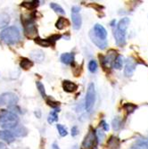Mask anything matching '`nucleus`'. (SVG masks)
Instances as JSON below:
<instances>
[{"mask_svg": "<svg viewBox=\"0 0 148 149\" xmlns=\"http://www.w3.org/2000/svg\"><path fill=\"white\" fill-rule=\"evenodd\" d=\"M0 149H6V146L4 143L0 142Z\"/></svg>", "mask_w": 148, "mask_h": 149, "instance_id": "4c0bfd02", "label": "nucleus"}, {"mask_svg": "<svg viewBox=\"0 0 148 149\" xmlns=\"http://www.w3.org/2000/svg\"><path fill=\"white\" fill-rule=\"evenodd\" d=\"M17 102H18V97L13 93L7 92L2 94L0 96V104H6L11 107L13 105H16Z\"/></svg>", "mask_w": 148, "mask_h": 149, "instance_id": "423d86ee", "label": "nucleus"}, {"mask_svg": "<svg viewBox=\"0 0 148 149\" xmlns=\"http://www.w3.org/2000/svg\"><path fill=\"white\" fill-rule=\"evenodd\" d=\"M113 36H114L117 46L124 47L126 45V34L120 32L117 30H114L113 31Z\"/></svg>", "mask_w": 148, "mask_h": 149, "instance_id": "9b49d317", "label": "nucleus"}, {"mask_svg": "<svg viewBox=\"0 0 148 149\" xmlns=\"http://www.w3.org/2000/svg\"><path fill=\"white\" fill-rule=\"evenodd\" d=\"M95 102H96L95 85H94V83H89L88 89H87L86 97H85V108L88 112H90L93 109Z\"/></svg>", "mask_w": 148, "mask_h": 149, "instance_id": "20e7f679", "label": "nucleus"}, {"mask_svg": "<svg viewBox=\"0 0 148 149\" xmlns=\"http://www.w3.org/2000/svg\"><path fill=\"white\" fill-rule=\"evenodd\" d=\"M122 64H123V58L122 56H120L118 55L113 63V68L117 69V70H120L122 68Z\"/></svg>", "mask_w": 148, "mask_h": 149, "instance_id": "b1692460", "label": "nucleus"}, {"mask_svg": "<svg viewBox=\"0 0 148 149\" xmlns=\"http://www.w3.org/2000/svg\"><path fill=\"white\" fill-rule=\"evenodd\" d=\"M93 32L95 34L98 38L100 39H103V40H106V38H107V31L106 30L104 29V27L102 26L101 24H96L94 26L93 28Z\"/></svg>", "mask_w": 148, "mask_h": 149, "instance_id": "1a4fd4ad", "label": "nucleus"}, {"mask_svg": "<svg viewBox=\"0 0 148 149\" xmlns=\"http://www.w3.org/2000/svg\"><path fill=\"white\" fill-rule=\"evenodd\" d=\"M62 63L65 64H72L74 62V54L73 53H64L61 56Z\"/></svg>", "mask_w": 148, "mask_h": 149, "instance_id": "f3484780", "label": "nucleus"}, {"mask_svg": "<svg viewBox=\"0 0 148 149\" xmlns=\"http://www.w3.org/2000/svg\"><path fill=\"white\" fill-rule=\"evenodd\" d=\"M89 37H90V38L92 40V42L95 44L98 48H100V49L106 48V47H107V41H106V40H103V39L98 38L95 34H94L93 31H90Z\"/></svg>", "mask_w": 148, "mask_h": 149, "instance_id": "9d476101", "label": "nucleus"}, {"mask_svg": "<svg viewBox=\"0 0 148 149\" xmlns=\"http://www.w3.org/2000/svg\"><path fill=\"white\" fill-rule=\"evenodd\" d=\"M120 125H122V120H120V117H116L113 120V127L114 130H119Z\"/></svg>", "mask_w": 148, "mask_h": 149, "instance_id": "72a5a7b5", "label": "nucleus"}, {"mask_svg": "<svg viewBox=\"0 0 148 149\" xmlns=\"http://www.w3.org/2000/svg\"><path fill=\"white\" fill-rule=\"evenodd\" d=\"M57 110L56 111H53L49 113L48 115V118H47V121L49 124H52L53 123H55V121H57L58 120V115H57Z\"/></svg>", "mask_w": 148, "mask_h": 149, "instance_id": "bb28decb", "label": "nucleus"}, {"mask_svg": "<svg viewBox=\"0 0 148 149\" xmlns=\"http://www.w3.org/2000/svg\"><path fill=\"white\" fill-rule=\"evenodd\" d=\"M89 6H91V7H93V8H95L96 10H100V9H103V6H99V5H97V4H96V3H94V4H91V5H89Z\"/></svg>", "mask_w": 148, "mask_h": 149, "instance_id": "e433bc0d", "label": "nucleus"}, {"mask_svg": "<svg viewBox=\"0 0 148 149\" xmlns=\"http://www.w3.org/2000/svg\"><path fill=\"white\" fill-rule=\"evenodd\" d=\"M13 137H25L28 130L24 126H16L15 128L13 129V131H11Z\"/></svg>", "mask_w": 148, "mask_h": 149, "instance_id": "dca6fc26", "label": "nucleus"}, {"mask_svg": "<svg viewBox=\"0 0 148 149\" xmlns=\"http://www.w3.org/2000/svg\"><path fill=\"white\" fill-rule=\"evenodd\" d=\"M129 23H130L129 18L124 17V18H122V20H120V21L119 22V23H118V25H117L116 30H117L118 31H120V32L126 34V31H127V30H128V27H129Z\"/></svg>", "mask_w": 148, "mask_h": 149, "instance_id": "f8f14e48", "label": "nucleus"}, {"mask_svg": "<svg viewBox=\"0 0 148 149\" xmlns=\"http://www.w3.org/2000/svg\"><path fill=\"white\" fill-rule=\"evenodd\" d=\"M136 66H137V63L135 62V60H133L132 58H129L127 60L126 63V66L124 69V74L126 77H131L136 70Z\"/></svg>", "mask_w": 148, "mask_h": 149, "instance_id": "6e6552de", "label": "nucleus"}, {"mask_svg": "<svg viewBox=\"0 0 148 149\" xmlns=\"http://www.w3.org/2000/svg\"><path fill=\"white\" fill-rule=\"evenodd\" d=\"M31 56L32 57V59L34 61H38V62H42L44 60V54L41 50H34L31 53Z\"/></svg>", "mask_w": 148, "mask_h": 149, "instance_id": "6ab92c4d", "label": "nucleus"}, {"mask_svg": "<svg viewBox=\"0 0 148 149\" xmlns=\"http://www.w3.org/2000/svg\"><path fill=\"white\" fill-rule=\"evenodd\" d=\"M62 38V36L61 35H58V34H55V35H52L51 37H49L47 39L49 40V41L51 42V44H52V46H55V44H56V42L57 41L58 39H60Z\"/></svg>", "mask_w": 148, "mask_h": 149, "instance_id": "473e14b6", "label": "nucleus"}, {"mask_svg": "<svg viewBox=\"0 0 148 149\" xmlns=\"http://www.w3.org/2000/svg\"><path fill=\"white\" fill-rule=\"evenodd\" d=\"M79 134V130H78V127L77 126H73L72 128V137H76Z\"/></svg>", "mask_w": 148, "mask_h": 149, "instance_id": "f704fd0d", "label": "nucleus"}, {"mask_svg": "<svg viewBox=\"0 0 148 149\" xmlns=\"http://www.w3.org/2000/svg\"><path fill=\"white\" fill-rule=\"evenodd\" d=\"M136 149H148V140L147 139H139L134 146Z\"/></svg>", "mask_w": 148, "mask_h": 149, "instance_id": "393cba45", "label": "nucleus"}, {"mask_svg": "<svg viewBox=\"0 0 148 149\" xmlns=\"http://www.w3.org/2000/svg\"><path fill=\"white\" fill-rule=\"evenodd\" d=\"M22 7L28 9V10H35L39 6V1H28V2H22L21 5Z\"/></svg>", "mask_w": 148, "mask_h": 149, "instance_id": "aec40b11", "label": "nucleus"}, {"mask_svg": "<svg viewBox=\"0 0 148 149\" xmlns=\"http://www.w3.org/2000/svg\"><path fill=\"white\" fill-rule=\"evenodd\" d=\"M19 123L18 116L9 111H0V127L8 130L15 128Z\"/></svg>", "mask_w": 148, "mask_h": 149, "instance_id": "f257e3e1", "label": "nucleus"}, {"mask_svg": "<svg viewBox=\"0 0 148 149\" xmlns=\"http://www.w3.org/2000/svg\"><path fill=\"white\" fill-rule=\"evenodd\" d=\"M50 7L55 11L56 13H60V15H64L65 13V12H64V10L63 9V7L61 6H59L58 4H56V3H51L50 4Z\"/></svg>", "mask_w": 148, "mask_h": 149, "instance_id": "c85d7f7f", "label": "nucleus"}, {"mask_svg": "<svg viewBox=\"0 0 148 149\" xmlns=\"http://www.w3.org/2000/svg\"><path fill=\"white\" fill-rule=\"evenodd\" d=\"M56 128H57V130H58V132H59V134H60V136H61V137H65V136H67V134H68V131H67V130H66L65 127H63L62 124H57V125H56Z\"/></svg>", "mask_w": 148, "mask_h": 149, "instance_id": "2f4dec72", "label": "nucleus"}, {"mask_svg": "<svg viewBox=\"0 0 148 149\" xmlns=\"http://www.w3.org/2000/svg\"><path fill=\"white\" fill-rule=\"evenodd\" d=\"M52 148H53V149H60V148H59V146H58L56 143H55V144H53Z\"/></svg>", "mask_w": 148, "mask_h": 149, "instance_id": "58836bf2", "label": "nucleus"}, {"mask_svg": "<svg viewBox=\"0 0 148 149\" xmlns=\"http://www.w3.org/2000/svg\"><path fill=\"white\" fill-rule=\"evenodd\" d=\"M69 24H70V22H69V21L67 20L66 18L60 17L57 20L56 23V29H58V30L61 31V30H63L66 26H69Z\"/></svg>", "mask_w": 148, "mask_h": 149, "instance_id": "412c9836", "label": "nucleus"}, {"mask_svg": "<svg viewBox=\"0 0 148 149\" xmlns=\"http://www.w3.org/2000/svg\"><path fill=\"white\" fill-rule=\"evenodd\" d=\"M97 143L98 140L97 138V132L92 127H90L81 144V149H96Z\"/></svg>", "mask_w": 148, "mask_h": 149, "instance_id": "7ed1b4c3", "label": "nucleus"}, {"mask_svg": "<svg viewBox=\"0 0 148 149\" xmlns=\"http://www.w3.org/2000/svg\"><path fill=\"white\" fill-rule=\"evenodd\" d=\"M120 146V140L115 136H111L107 141V147L109 149H119Z\"/></svg>", "mask_w": 148, "mask_h": 149, "instance_id": "2eb2a0df", "label": "nucleus"}, {"mask_svg": "<svg viewBox=\"0 0 148 149\" xmlns=\"http://www.w3.org/2000/svg\"><path fill=\"white\" fill-rule=\"evenodd\" d=\"M63 88L65 92L72 93L78 89V85L71 80H63Z\"/></svg>", "mask_w": 148, "mask_h": 149, "instance_id": "4468645a", "label": "nucleus"}, {"mask_svg": "<svg viewBox=\"0 0 148 149\" xmlns=\"http://www.w3.org/2000/svg\"><path fill=\"white\" fill-rule=\"evenodd\" d=\"M130 149H136V148H135V147H134V146H132V147H131Z\"/></svg>", "mask_w": 148, "mask_h": 149, "instance_id": "ea45409f", "label": "nucleus"}, {"mask_svg": "<svg viewBox=\"0 0 148 149\" xmlns=\"http://www.w3.org/2000/svg\"><path fill=\"white\" fill-rule=\"evenodd\" d=\"M36 86H37V88L38 89L40 95L42 96V97L43 98H47V94H46V89H45L44 85L41 82H40V81H37V82H36Z\"/></svg>", "mask_w": 148, "mask_h": 149, "instance_id": "cd10ccee", "label": "nucleus"}, {"mask_svg": "<svg viewBox=\"0 0 148 149\" xmlns=\"http://www.w3.org/2000/svg\"><path fill=\"white\" fill-rule=\"evenodd\" d=\"M10 22V16L6 13H0V29H3L6 27Z\"/></svg>", "mask_w": 148, "mask_h": 149, "instance_id": "a211bd4d", "label": "nucleus"}, {"mask_svg": "<svg viewBox=\"0 0 148 149\" xmlns=\"http://www.w3.org/2000/svg\"><path fill=\"white\" fill-rule=\"evenodd\" d=\"M24 35L28 38H36L38 37V29L34 22V19H28L23 21Z\"/></svg>", "mask_w": 148, "mask_h": 149, "instance_id": "39448f33", "label": "nucleus"}, {"mask_svg": "<svg viewBox=\"0 0 148 149\" xmlns=\"http://www.w3.org/2000/svg\"><path fill=\"white\" fill-rule=\"evenodd\" d=\"M100 125H102V127L104 128V130H105V131H107V130H109V126H108V124H107L104 120H102V121H101Z\"/></svg>", "mask_w": 148, "mask_h": 149, "instance_id": "c9c22d12", "label": "nucleus"}, {"mask_svg": "<svg viewBox=\"0 0 148 149\" xmlns=\"http://www.w3.org/2000/svg\"><path fill=\"white\" fill-rule=\"evenodd\" d=\"M46 101H47V104L51 106L52 108H54V109H57V108L60 106V103L57 102V101H55V100H52L50 98H46Z\"/></svg>", "mask_w": 148, "mask_h": 149, "instance_id": "7c9ffc66", "label": "nucleus"}, {"mask_svg": "<svg viewBox=\"0 0 148 149\" xmlns=\"http://www.w3.org/2000/svg\"><path fill=\"white\" fill-rule=\"evenodd\" d=\"M88 70L90 72L94 73L97 70V63L95 60H91L88 63Z\"/></svg>", "mask_w": 148, "mask_h": 149, "instance_id": "c756f323", "label": "nucleus"}, {"mask_svg": "<svg viewBox=\"0 0 148 149\" xmlns=\"http://www.w3.org/2000/svg\"><path fill=\"white\" fill-rule=\"evenodd\" d=\"M20 66H21V68H22L24 70H28V69H31L33 66V62L28 58L23 57L20 61Z\"/></svg>", "mask_w": 148, "mask_h": 149, "instance_id": "4be33fe9", "label": "nucleus"}, {"mask_svg": "<svg viewBox=\"0 0 148 149\" xmlns=\"http://www.w3.org/2000/svg\"><path fill=\"white\" fill-rule=\"evenodd\" d=\"M21 38L20 31L17 27L11 26L6 28L0 33V39L7 45H15L16 44Z\"/></svg>", "mask_w": 148, "mask_h": 149, "instance_id": "f03ea898", "label": "nucleus"}, {"mask_svg": "<svg viewBox=\"0 0 148 149\" xmlns=\"http://www.w3.org/2000/svg\"><path fill=\"white\" fill-rule=\"evenodd\" d=\"M138 108V105L134 104L132 103H126L124 105H123V109L127 112V113H132L134 111Z\"/></svg>", "mask_w": 148, "mask_h": 149, "instance_id": "a878e982", "label": "nucleus"}, {"mask_svg": "<svg viewBox=\"0 0 148 149\" xmlns=\"http://www.w3.org/2000/svg\"><path fill=\"white\" fill-rule=\"evenodd\" d=\"M34 41L39 45V46H41V47H49L52 46L51 42L49 41V40L47 38L46 39H43V38H40L39 37H37L36 38H34Z\"/></svg>", "mask_w": 148, "mask_h": 149, "instance_id": "5701e85b", "label": "nucleus"}, {"mask_svg": "<svg viewBox=\"0 0 148 149\" xmlns=\"http://www.w3.org/2000/svg\"><path fill=\"white\" fill-rule=\"evenodd\" d=\"M0 139L4 140L5 142H6L8 144H11L15 140V137H13V135L12 134V132L9 130H0Z\"/></svg>", "mask_w": 148, "mask_h": 149, "instance_id": "ddd939ff", "label": "nucleus"}, {"mask_svg": "<svg viewBox=\"0 0 148 149\" xmlns=\"http://www.w3.org/2000/svg\"><path fill=\"white\" fill-rule=\"evenodd\" d=\"M80 8L79 6H73L72 8V19L74 30H79L82 24L81 16L79 15Z\"/></svg>", "mask_w": 148, "mask_h": 149, "instance_id": "0eeeda50", "label": "nucleus"}]
</instances>
